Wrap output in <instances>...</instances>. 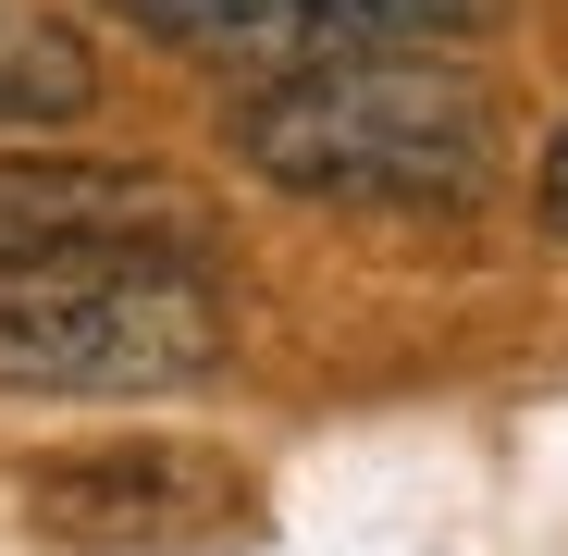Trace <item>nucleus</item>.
Returning <instances> with one entry per match:
<instances>
[{
    "label": "nucleus",
    "mask_w": 568,
    "mask_h": 556,
    "mask_svg": "<svg viewBox=\"0 0 568 556\" xmlns=\"http://www.w3.org/2000/svg\"><path fill=\"white\" fill-rule=\"evenodd\" d=\"M544 223L568 235V124H556V149H544Z\"/></svg>",
    "instance_id": "0eeeda50"
},
{
    "label": "nucleus",
    "mask_w": 568,
    "mask_h": 556,
    "mask_svg": "<svg viewBox=\"0 0 568 556\" xmlns=\"http://www.w3.org/2000/svg\"><path fill=\"white\" fill-rule=\"evenodd\" d=\"M235 149L260 185L297 199H384V211H457L495 173V112L483 87L408 62V50H334V62H284L260 100L235 112Z\"/></svg>",
    "instance_id": "f257e3e1"
},
{
    "label": "nucleus",
    "mask_w": 568,
    "mask_h": 556,
    "mask_svg": "<svg viewBox=\"0 0 568 556\" xmlns=\"http://www.w3.org/2000/svg\"><path fill=\"white\" fill-rule=\"evenodd\" d=\"M223 371L211 260L50 247L0 260V396H161Z\"/></svg>",
    "instance_id": "f03ea898"
},
{
    "label": "nucleus",
    "mask_w": 568,
    "mask_h": 556,
    "mask_svg": "<svg viewBox=\"0 0 568 556\" xmlns=\"http://www.w3.org/2000/svg\"><path fill=\"white\" fill-rule=\"evenodd\" d=\"M38 519L62 544H199L235 519V457L211 445H100V457H50Z\"/></svg>",
    "instance_id": "39448f33"
},
{
    "label": "nucleus",
    "mask_w": 568,
    "mask_h": 556,
    "mask_svg": "<svg viewBox=\"0 0 568 556\" xmlns=\"http://www.w3.org/2000/svg\"><path fill=\"white\" fill-rule=\"evenodd\" d=\"M50 247L211 260V211L173 173H136V161H0V260H50Z\"/></svg>",
    "instance_id": "20e7f679"
},
{
    "label": "nucleus",
    "mask_w": 568,
    "mask_h": 556,
    "mask_svg": "<svg viewBox=\"0 0 568 556\" xmlns=\"http://www.w3.org/2000/svg\"><path fill=\"white\" fill-rule=\"evenodd\" d=\"M87 87H100L87 38L38 0H0V124H62V112H87Z\"/></svg>",
    "instance_id": "423d86ee"
},
{
    "label": "nucleus",
    "mask_w": 568,
    "mask_h": 556,
    "mask_svg": "<svg viewBox=\"0 0 568 556\" xmlns=\"http://www.w3.org/2000/svg\"><path fill=\"white\" fill-rule=\"evenodd\" d=\"M112 13L211 62H334V50H408V38L495 26V0H112Z\"/></svg>",
    "instance_id": "7ed1b4c3"
}]
</instances>
